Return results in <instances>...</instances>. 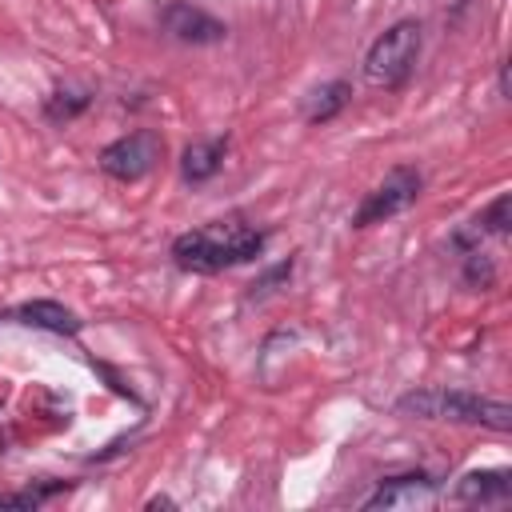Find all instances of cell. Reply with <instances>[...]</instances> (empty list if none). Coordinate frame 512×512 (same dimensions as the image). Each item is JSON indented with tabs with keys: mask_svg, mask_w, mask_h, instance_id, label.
I'll return each instance as SVG.
<instances>
[{
	"mask_svg": "<svg viewBox=\"0 0 512 512\" xmlns=\"http://www.w3.org/2000/svg\"><path fill=\"white\" fill-rule=\"evenodd\" d=\"M264 244H268L264 228H256L240 216H228V220H212V224H200L192 232H180L172 240V260L184 272L212 276V272L256 260L264 252Z\"/></svg>",
	"mask_w": 512,
	"mask_h": 512,
	"instance_id": "obj_1",
	"label": "cell"
},
{
	"mask_svg": "<svg viewBox=\"0 0 512 512\" xmlns=\"http://www.w3.org/2000/svg\"><path fill=\"white\" fill-rule=\"evenodd\" d=\"M396 412L416 420H452V424H480L492 432L512 428V408L504 400L464 392V388H412L396 400Z\"/></svg>",
	"mask_w": 512,
	"mask_h": 512,
	"instance_id": "obj_2",
	"label": "cell"
},
{
	"mask_svg": "<svg viewBox=\"0 0 512 512\" xmlns=\"http://www.w3.org/2000/svg\"><path fill=\"white\" fill-rule=\"evenodd\" d=\"M416 56H420V24L416 20H396L392 28H384L372 40V48L364 56V76L376 88H396L412 76Z\"/></svg>",
	"mask_w": 512,
	"mask_h": 512,
	"instance_id": "obj_3",
	"label": "cell"
},
{
	"mask_svg": "<svg viewBox=\"0 0 512 512\" xmlns=\"http://www.w3.org/2000/svg\"><path fill=\"white\" fill-rule=\"evenodd\" d=\"M160 156H164L160 132L136 128V132H128V136H120V140L100 148V172L120 180V184H132V180H144L160 164Z\"/></svg>",
	"mask_w": 512,
	"mask_h": 512,
	"instance_id": "obj_4",
	"label": "cell"
},
{
	"mask_svg": "<svg viewBox=\"0 0 512 512\" xmlns=\"http://www.w3.org/2000/svg\"><path fill=\"white\" fill-rule=\"evenodd\" d=\"M420 188H424V176H420L416 168H408V164L392 168V172L364 196V204H360L356 216H352V228H372V224H384V220L400 216L404 208H412V204L420 200Z\"/></svg>",
	"mask_w": 512,
	"mask_h": 512,
	"instance_id": "obj_5",
	"label": "cell"
},
{
	"mask_svg": "<svg viewBox=\"0 0 512 512\" xmlns=\"http://www.w3.org/2000/svg\"><path fill=\"white\" fill-rule=\"evenodd\" d=\"M440 496V480H432L428 472H404V476H388L380 480V488L364 500L368 512H392V508H420L432 504Z\"/></svg>",
	"mask_w": 512,
	"mask_h": 512,
	"instance_id": "obj_6",
	"label": "cell"
},
{
	"mask_svg": "<svg viewBox=\"0 0 512 512\" xmlns=\"http://www.w3.org/2000/svg\"><path fill=\"white\" fill-rule=\"evenodd\" d=\"M164 32L176 36L180 44H220L228 36V28L196 4H168L164 8Z\"/></svg>",
	"mask_w": 512,
	"mask_h": 512,
	"instance_id": "obj_7",
	"label": "cell"
},
{
	"mask_svg": "<svg viewBox=\"0 0 512 512\" xmlns=\"http://www.w3.org/2000/svg\"><path fill=\"white\" fill-rule=\"evenodd\" d=\"M8 316L20 320V324H28V328L56 332V336H76L80 332V316L72 308H64L60 300H28V304L12 308Z\"/></svg>",
	"mask_w": 512,
	"mask_h": 512,
	"instance_id": "obj_8",
	"label": "cell"
},
{
	"mask_svg": "<svg viewBox=\"0 0 512 512\" xmlns=\"http://www.w3.org/2000/svg\"><path fill=\"white\" fill-rule=\"evenodd\" d=\"M512 496V476L504 468H484V472H464L452 488V500L460 504H496Z\"/></svg>",
	"mask_w": 512,
	"mask_h": 512,
	"instance_id": "obj_9",
	"label": "cell"
},
{
	"mask_svg": "<svg viewBox=\"0 0 512 512\" xmlns=\"http://www.w3.org/2000/svg\"><path fill=\"white\" fill-rule=\"evenodd\" d=\"M224 152H228V140H224V136L188 144V148L180 152V176H184L188 184H204V180H212V176L220 172V164H224Z\"/></svg>",
	"mask_w": 512,
	"mask_h": 512,
	"instance_id": "obj_10",
	"label": "cell"
},
{
	"mask_svg": "<svg viewBox=\"0 0 512 512\" xmlns=\"http://www.w3.org/2000/svg\"><path fill=\"white\" fill-rule=\"evenodd\" d=\"M348 96H352L348 80H328V84L312 88L308 100H304V120H308V124H328V120H336V116L344 112Z\"/></svg>",
	"mask_w": 512,
	"mask_h": 512,
	"instance_id": "obj_11",
	"label": "cell"
},
{
	"mask_svg": "<svg viewBox=\"0 0 512 512\" xmlns=\"http://www.w3.org/2000/svg\"><path fill=\"white\" fill-rule=\"evenodd\" d=\"M88 104H92V92H88V88L64 84V88H56V92L44 100V116H48L52 124H68V120H76Z\"/></svg>",
	"mask_w": 512,
	"mask_h": 512,
	"instance_id": "obj_12",
	"label": "cell"
},
{
	"mask_svg": "<svg viewBox=\"0 0 512 512\" xmlns=\"http://www.w3.org/2000/svg\"><path fill=\"white\" fill-rule=\"evenodd\" d=\"M508 212H512V196L500 192V196H496L480 216H472V220L480 224L484 236H508V228H512V216H508Z\"/></svg>",
	"mask_w": 512,
	"mask_h": 512,
	"instance_id": "obj_13",
	"label": "cell"
},
{
	"mask_svg": "<svg viewBox=\"0 0 512 512\" xmlns=\"http://www.w3.org/2000/svg\"><path fill=\"white\" fill-rule=\"evenodd\" d=\"M68 480H48V484H32V488H20L12 496H0V508H40L48 504L56 492H64Z\"/></svg>",
	"mask_w": 512,
	"mask_h": 512,
	"instance_id": "obj_14",
	"label": "cell"
},
{
	"mask_svg": "<svg viewBox=\"0 0 512 512\" xmlns=\"http://www.w3.org/2000/svg\"><path fill=\"white\" fill-rule=\"evenodd\" d=\"M464 284L468 288H480V292L496 284V264H492L488 252H480V248L464 252Z\"/></svg>",
	"mask_w": 512,
	"mask_h": 512,
	"instance_id": "obj_15",
	"label": "cell"
},
{
	"mask_svg": "<svg viewBox=\"0 0 512 512\" xmlns=\"http://www.w3.org/2000/svg\"><path fill=\"white\" fill-rule=\"evenodd\" d=\"M288 272H292V260H284V264H276L272 272H264L256 284H252V296H264V292H272L280 280H288Z\"/></svg>",
	"mask_w": 512,
	"mask_h": 512,
	"instance_id": "obj_16",
	"label": "cell"
},
{
	"mask_svg": "<svg viewBox=\"0 0 512 512\" xmlns=\"http://www.w3.org/2000/svg\"><path fill=\"white\" fill-rule=\"evenodd\" d=\"M152 508H176V500H172V496H152V500H148V512H152Z\"/></svg>",
	"mask_w": 512,
	"mask_h": 512,
	"instance_id": "obj_17",
	"label": "cell"
},
{
	"mask_svg": "<svg viewBox=\"0 0 512 512\" xmlns=\"http://www.w3.org/2000/svg\"><path fill=\"white\" fill-rule=\"evenodd\" d=\"M500 96H508V64H500Z\"/></svg>",
	"mask_w": 512,
	"mask_h": 512,
	"instance_id": "obj_18",
	"label": "cell"
}]
</instances>
